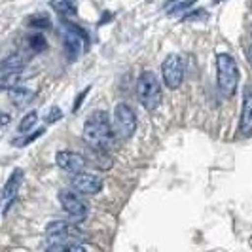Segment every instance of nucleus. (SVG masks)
I'll return each instance as SVG.
<instances>
[{
  "label": "nucleus",
  "mask_w": 252,
  "mask_h": 252,
  "mask_svg": "<svg viewBox=\"0 0 252 252\" xmlns=\"http://www.w3.org/2000/svg\"><path fill=\"white\" fill-rule=\"evenodd\" d=\"M247 59H249V63H251V66H252V48L247 50Z\"/></svg>",
  "instance_id": "23"
},
{
  "label": "nucleus",
  "mask_w": 252,
  "mask_h": 252,
  "mask_svg": "<svg viewBox=\"0 0 252 252\" xmlns=\"http://www.w3.org/2000/svg\"><path fill=\"white\" fill-rule=\"evenodd\" d=\"M63 46H64V53L68 57V61H76L80 51H82V40H88V34L78 29L74 23H68V21H63Z\"/></svg>",
  "instance_id": "7"
},
{
  "label": "nucleus",
  "mask_w": 252,
  "mask_h": 252,
  "mask_svg": "<svg viewBox=\"0 0 252 252\" xmlns=\"http://www.w3.org/2000/svg\"><path fill=\"white\" fill-rule=\"evenodd\" d=\"M59 203L63 207V211L70 216L74 222H82L88 218V203H84V199L80 197L78 191H70V189H61L59 191Z\"/></svg>",
  "instance_id": "5"
},
{
  "label": "nucleus",
  "mask_w": 252,
  "mask_h": 252,
  "mask_svg": "<svg viewBox=\"0 0 252 252\" xmlns=\"http://www.w3.org/2000/svg\"><path fill=\"white\" fill-rule=\"evenodd\" d=\"M8 95H10V101L15 104V106H25L29 102L32 101V97H34V91H31L29 88H23V86H15L8 91Z\"/></svg>",
  "instance_id": "14"
},
{
  "label": "nucleus",
  "mask_w": 252,
  "mask_h": 252,
  "mask_svg": "<svg viewBox=\"0 0 252 252\" xmlns=\"http://www.w3.org/2000/svg\"><path fill=\"white\" fill-rule=\"evenodd\" d=\"M44 131H46V129L42 127V129H38V131H34V133L27 135L25 139H15V140H13V144H15V146H19V148H21V146H27V144L34 142V140H36L38 137H42V135H44Z\"/></svg>",
  "instance_id": "19"
},
{
  "label": "nucleus",
  "mask_w": 252,
  "mask_h": 252,
  "mask_svg": "<svg viewBox=\"0 0 252 252\" xmlns=\"http://www.w3.org/2000/svg\"><path fill=\"white\" fill-rule=\"evenodd\" d=\"M29 74H25V70H12V72H4L0 74V91H10L15 86H21V82L27 80Z\"/></svg>",
  "instance_id": "13"
},
{
  "label": "nucleus",
  "mask_w": 252,
  "mask_h": 252,
  "mask_svg": "<svg viewBox=\"0 0 252 252\" xmlns=\"http://www.w3.org/2000/svg\"><path fill=\"white\" fill-rule=\"evenodd\" d=\"M84 140L88 142L89 148H95V150H108L114 144L116 140L114 126L110 124V118L104 110H97L86 120Z\"/></svg>",
  "instance_id": "1"
},
{
  "label": "nucleus",
  "mask_w": 252,
  "mask_h": 252,
  "mask_svg": "<svg viewBox=\"0 0 252 252\" xmlns=\"http://www.w3.org/2000/svg\"><path fill=\"white\" fill-rule=\"evenodd\" d=\"M239 131L243 135H252V88L245 89L243 110L239 118Z\"/></svg>",
  "instance_id": "10"
},
{
  "label": "nucleus",
  "mask_w": 252,
  "mask_h": 252,
  "mask_svg": "<svg viewBox=\"0 0 252 252\" xmlns=\"http://www.w3.org/2000/svg\"><path fill=\"white\" fill-rule=\"evenodd\" d=\"M23 177H25L23 169H13V173L10 175L8 182L2 188V201H13L15 193L19 191L21 184H23Z\"/></svg>",
  "instance_id": "11"
},
{
  "label": "nucleus",
  "mask_w": 252,
  "mask_h": 252,
  "mask_svg": "<svg viewBox=\"0 0 252 252\" xmlns=\"http://www.w3.org/2000/svg\"><path fill=\"white\" fill-rule=\"evenodd\" d=\"M2 127H4V126H2V124H0V129H2Z\"/></svg>",
  "instance_id": "24"
},
{
  "label": "nucleus",
  "mask_w": 252,
  "mask_h": 252,
  "mask_svg": "<svg viewBox=\"0 0 252 252\" xmlns=\"http://www.w3.org/2000/svg\"><path fill=\"white\" fill-rule=\"evenodd\" d=\"M27 25L32 27V29H48L51 25V21L48 15H32L27 19Z\"/></svg>",
  "instance_id": "17"
},
{
  "label": "nucleus",
  "mask_w": 252,
  "mask_h": 252,
  "mask_svg": "<svg viewBox=\"0 0 252 252\" xmlns=\"http://www.w3.org/2000/svg\"><path fill=\"white\" fill-rule=\"evenodd\" d=\"M89 89H91V88H86V91H82V93L78 95V99H76V104H74V110H78V108H80V104H82V99H84V97L88 95Z\"/></svg>",
  "instance_id": "22"
},
{
  "label": "nucleus",
  "mask_w": 252,
  "mask_h": 252,
  "mask_svg": "<svg viewBox=\"0 0 252 252\" xmlns=\"http://www.w3.org/2000/svg\"><path fill=\"white\" fill-rule=\"evenodd\" d=\"M216 84H218V91L226 99H231L237 91L239 66H237V61L229 53H218L216 55Z\"/></svg>",
  "instance_id": "2"
},
{
  "label": "nucleus",
  "mask_w": 252,
  "mask_h": 252,
  "mask_svg": "<svg viewBox=\"0 0 252 252\" xmlns=\"http://www.w3.org/2000/svg\"><path fill=\"white\" fill-rule=\"evenodd\" d=\"M216 2H222V0H216Z\"/></svg>",
  "instance_id": "25"
},
{
  "label": "nucleus",
  "mask_w": 252,
  "mask_h": 252,
  "mask_svg": "<svg viewBox=\"0 0 252 252\" xmlns=\"http://www.w3.org/2000/svg\"><path fill=\"white\" fill-rule=\"evenodd\" d=\"M193 2H195V0H182V2H178L177 6H173V8L169 10V15H175V13H180V12H184V10H188V8L193 6Z\"/></svg>",
  "instance_id": "20"
},
{
  "label": "nucleus",
  "mask_w": 252,
  "mask_h": 252,
  "mask_svg": "<svg viewBox=\"0 0 252 252\" xmlns=\"http://www.w3.org/2000/svg\"><path fill=\"white\" fill-rule=\"evenodd\" d=\"M38 122V112L36 110H31L29 114H25L23 116V120L19 122V127H17V131H19V135H27L32 127L36 126Z\"/></svg>",
  "instance_id": "16"
},
{
  "label": "nucleus",
  "mask_w": 252,
  "mask_h": 252,
  "mask_svg": "<svg viewBox=\"0 0 252 252\" xmlns=\"http://www.w3.org/2000/svg\"><path fill=\"white\" fill-rule=\"evenodd\" d=\"M137 131V116L135 110L126 104L120 102L114 108V133L120 140H129Z\"/></svg>",
  "instance_id": "4"
},
{
  "label": "nucleus",
  "mask_w": 252,
  "mask_h": 252,
  "mask_svg": "<svg viewBox=\"0 0 252 252\" xmlns=\"http://www.w3.org/2000/svg\"><path fill=\"white\" fill-rule=\"evenodd\" d=\"M50 6L59 13V15H74L76 4L74 0H50Z\"/></svg>",
  "instance_id": "15"
},
{
  "label": "nucleus",
  "mask_w": 252,
  "mask_h": 252,
  "mask_svg": "<svg viewBox=\"0 0 252 252\" xmlns=\"http://www.w3.org/2000/svg\"><path fill=\"white\" fill-rule=\"evenodd\" d=\"M29 46H31V50L34 51V53H40V51H44L48 48L46 38L42 36V34H32V36L29 38Z\"/></svg>",
  "instance_id": "18"
},
{
  "label": "nucleus",
  "mask_w": 252,
  "mask_h": 252,
  "mask_svg": "<svg viewBox=\"0 0 252 252\" xmlns=\"http://www.w3.org/2000/svg\"><path fill=\"white\" fill-rule=\"evenodd\" d=\"M102 178L97 175H91V173H76L72 177V188L80 193V195H97L102 189Z\"/></svg>",
  "instance_id": "9"
},
{
  "label": "nucleus",
  "mask_w": 252,
  "mask_h": 252,
  "mask_svg": "<svg viewBox=\"0 0 252 252\" xmlns=\"http://www.w3.org/2000/svg\"><path fill=\"white\" fill-rule=\"evenodd\" d=\"M29 61H31V55H27V53H12L0 61V74L12 72V70H21Z\"/></svg>",
  "instance_id": "12"
},
{
  "label": "nucleus",
  "mask_w": 252,
  "mask_h": 252,
  "mask_svg": "<svg viewBox=\"0 0 252 252\" xmlns=\"http://www.w3.org/2000/svg\"><path fill=\"white\" fill-rule=\"evenodd\" d=\"M55 163H57V167H61L63 171H66V173L76 175V173L86 171L88 159H86V156H82V154H78V152L61 150L55 154Z\"/></svg>",
  "instance_id": "8"
},
{
  "label": "nucleus",
  "mask_w": 252,
  "mask_h": 252,
  "mask_svg": "<svg viewBox=\"0 0 252 252\" xmlns=\"http://www.w3.org/2000/svg\"><path fill=\"white\" fill-rule=\"evenodd\" d=\"M161 76L163 84L169 89H177L184 82V61L180 55H167L165 61L161 63Z\"/></svg>",
  "instance_id": "6"
},
{
  "label": "nucleus",
  "mask_w": 252,
  "mask_h": 252,
  "mask_svg": "<svg viewBox=\"0 0 252 252\" xmlns=\"http://www.w3.org/2000/svg\"><path fill=\"white\" fill-rule=\"evenodd\" d=\"M61 118H63V112H61L57 106H53L50 112H48V116H46V122L51 124V122H57V120H61Z\"/></svg>",
  "instance_id": "21"
},
{
  "label": "nucleus",
  "mask_w": 252,
  "mask_h": 252,
  "mask_svg": "<svg viewBox=\"0 0 252 252\" xmlns=\"http://www.w3.org/2000/svg\"><path fill=\"white\" fill-rule=\"evenodd\" d=\"M137 99L142 104V108L146 110H156L161 101H163V93H161V84L158 80V76L144 70L137 80Z\"/></svg>",
  "instance_id": "3"
}]
</instances>
